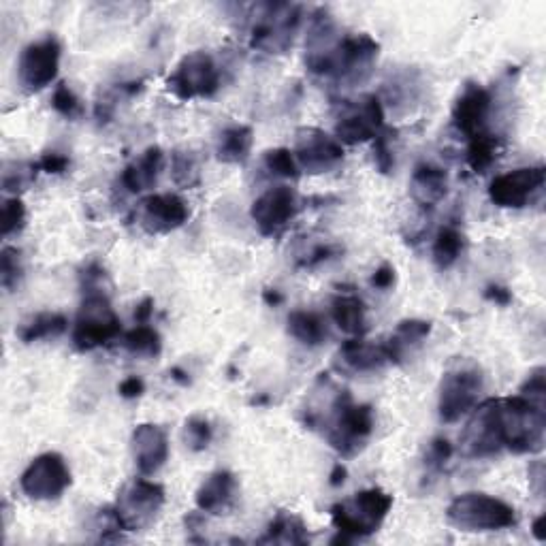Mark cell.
I'll return each mask as SVG.
<instances>
[{"label":"cell","mask_w":546,"mask_h":546,"mask_svg":"<svg viewBox=\"0 0 546 546\" xmlns=\"http://www.w3.org/2000/svg\"><path fill=\"white\" fill-rule=\"evenodd\" d=\"M22 252L18 248L5 246L0 252V284H3L5 291L13 293L22 280Z\"/></svg>","instance_id":"38"},{"label":"cell","mask_w":546,"mask_h":546,"mask_svg":"<svg viewBox=\"0 0 546 546\" xmlns=\"http://www.w3.org/2000/svg\"><path fill=\"white\" fill-rule=\"evenodd\" d=\"M463 250H465L463 233L457 227H453V224H446V227L438 231L436 239H433V248H431L433 263H436V267L442 271L451 269L461 259Z\"/></svg>","instance_id":"32"},{"label":"cell","mask_w":546,"mask_h":546,"mask_svg":"<svg viewBox=\"0 0 546 546\" xmlns=\"http://www.w3.org/2000/svg\"><path fill=\"white\" fill-rule=\"evenodd\" d=\"M286 331L303 346L318 348L327 342L329 331L325 318L310 310H295L286 318Z\"/></svg>","instance_id":"30"},{"label":"cell","mask_w":546,"mask_h":546,"mask_svg":"<svg viewBox=\"0 0 546 546\" xmlns=\"http://www.w3.org/2000/svg\"><path fill=\"white\" fill-rule=\"evenodd\" d=\"M118 393L124 399H137L146 393V382L139 376H128L118 384Z\"/></svg>","instance_id":"47"},{"label":"cell","mask_w":546,"mask_h":546,"mask_svg":"<svg viewBox=\"0 0 546 546\" xmlns=\"http://www.w3.org/2000/svg\"><path fill=\"white\" fill-rule=\"evenodd\" d=\"M171 178L175 186L195 188L201 182L197 156L188 150H175L171 154Z\"/></svg>","instance_id":"34"},{"label":"cell","mask_w":546,"mask_h":546,"mask_svg":"<svg viewBox=\"0 0 546 546\" xmlns=\"http://www.w3.org/2000/svg\"><path fill=\"white\" fill-rule=\"evenodd\" d=\"M393 141H395L393 128H382V131L374 139V163H376L378 171L384 175H389L395 167Z\"/></svg>","instance_id":"41"},{"label":"cell","mask_w":546,"mask_h":546,"mask_svg":"<svg viewBox=\"0 0 546 546\" xmlns=\"http://www.w3.org/2000/svg\"><path fill=\"white\" fill-rule=\"evenodd\" d=\"M346 478H348L346 465H344V463H335V465H333V470H331V474H329V485H331L333 489L342 487V485L346 483Z\"/></svg>","instance_id":"52"},{"label":"cell","mask_w":546,"mask_h":546,"mask_svg":"<svg viewBox=\"0 0 546 546\" xmlns=\"http://www.w3.org/2000/svg\"><path fill=\"white\" fill-rule=\"evenodd\" d=\"M318 427H323L333 451L346 459L357 457L374 433V410L367 404H357L350 391H337L327 419H320Z\"/></svg>","instance_id":"2"},{"label":"cell","mask_w":546,"mask_h":546,"mask_svg":"<svg viewBox=\"0 0 546 546\" xmlns=\"http://www.w3.org/2000/svg\"><path fill=\"white\" fill-rule=\"evenodd\" d=\"M485 299L495 303V305H502V308H506V305L512 303V293L508 291L506 286H500V284H491L487 286L485 291Z\"/></svg>","instance_id":"50"},{"label":"cell","mask_w":546,"mask_h":546,"mask_svg":"<svg viewBox=\"0 0 546 546\" xmlns=\"http://www.w3.org/2000/svg\"><path fill=\"white\" fill-rule=\"evenodd\" d=\"M122 335L120 316L109 301L105 291L84 293L82 305H79L71 340L79 352H90L101 346H107Z\"/></svg>","instance_id":"8"},{"label":"cell","mask_w":546,"mask_h":546,"mask_svg":"<svg viewBox=\"0 0 546 546\" xmlns=\"http://www.w3.org/2000/svg\"><path fill=\"white\" fill-rule=\"evenodd\" d=\"M169 376L175 380V382H180V384H184V387H186V384H190V378H188V374L184 372V369L182 367H171V372H169Z\"/></svg>","instance_id":"55"},{"label":"cell","mask_w":546,"mask_h":546,"mask_svg":"<svg viewBox=\"0 0 546 546\" xmlns=\"http://www.w3.org/2000/svg\"><path fill=\"white\" fill-rule=\"evenodd\" d=\"M380 54V43L367 35H346L335 39L323 50L308 52L305 67L316 77L331 79L335 84L357 86L369 77Z\"/></svg>","instance_id":"1"},{"label":"cell","mask_w":546,"mask_h":546,"mask_svg":"<svg viewBox=\"0 0 546 546\" xmlns=\"http://www.w3.org/2000/svg\"><path fill=\"white\" fill-rule=\"evenodd\" d=\"M500 152H502L500 137H493L487 131H483L470 139L468 152H465V163H468V167L474 173L483 175L495 165V160L500 158Z\"/></svg>","instance_id":"31"},{"label":"cell","mask_w":546,"mask_h":546,"mask_svg":"<svg viewBox=\"0 0 546 546\" xmlns=\"http://www.w3.org/2000/svg\"><path fill=\"white\" fill-rule=\"evenodd\" d=\"M26 227V205L20 197H9L3 201L0 212V235L9 239L11 235L22 233Z\"/></svg>","instance_id":"37"},{"label":"cell","mask_w":546,"mask_h":546,"mask_svg":"<svg viewBox=\"0 0 546 546\" xmlns=\"http://www.w3.org/2000/svg\"><path fill=\"white\" fill-rule=\"evenodd\" d=\"M546 180V169L542 165L521 167L497 175L489 184V199L493 205L504 210H523L540 195Z\"/></svg>","instance_id":"15"},{"label":"cell","mask_w":546,"mask_h":546,"mask_svg":"<svg viewBox=\"0 0 546 546\" xmlns=\"http://www.w3.org/2000/svg\"><path fill=\"white\" fill-rule=\"evenodd\" d=\"M395 278H397L395 276V267L389 265V263H384L374 271L372 286L378 288V291H389V288L395 284Z\"/></svg>","instance_id":"48"},{"label":"cell","mask_w":546,"mask_h":546,"mask_svg":"<svg viewBox=\"0 0 546 546\" xmlns=\"http://www.w3.org/2000/svg\"><path fill=\"white\" fill-rule=\"evenodd\" d=\"M52 107L56 114L67 120H77L84 114V105L79 101V96L73 92V88L67 82H60L52 94Z\"/></svg>","instance_id":"39"},{"label":"cell","mask_w":546,"mask_h":546,"mask_svg":"<svg viewBox=\"0 0 546 546\" xmlns=\"http://www.w3.org/2000/svg\"><path fill=\"white\" fill-rule=\"evenodd\" d=\"M105 280L107 273L101 263H88L82 273H79V282H82V291L84 293H94V291H105Z\"/></svg>","instance_id":"44"},{"label":"cell","mask_w":546,"mask_h":546,"mask_svg":"<svg viewBox=\"0 0 546 546\" xmlns=\"http://www.w3.org/2000/svg\"><path fill=\"white\" fill-rule=\"evenodd\" d=\"M254 146V131L248 124H231L218 137L216 156L224 165H244Z\"/></svg>","instance_id":"26"},{"label":"cell","mask_w":546,"mask_h":546,"mask_svg":"<svg viewBox=\"0 0 546 546\" xmlns=\"http://www.w3.org/2000/svg\"><path fill=\"white\" fill-rule=\"evenodd\" d=\"M239 485L233 472L218 470L207 476L195 493V504L203 515H227L235 508Z\"/></svg>","instance_id":"21"},{"label":"cell","mask_w":546,"mask_h":546,"mask_svg":"<svg viewBox=\"0 0 546 546\" xmlns=\"http://www.w3.org/2000/svg\"><path fill=\"white\" fill-rule=\"evenodd\" d=\"M384 128V107L378 94H365L355 103H346L335 122V139L346 146L372 141Z\"/></svg>","instance_id":"14"},{"label":"cell","mask_w":546,"mask_h":546,"mask_svg":"<svg viewBox=\"0 0 546 546\" xmlns=\"http://www.w3.org/2000/svg\"><path fill=\"white\" fill-rule=\"evenodd\" d=\"M163 169L165 152L158 146H150L124 167L120 175V184L131 192V195H141V192H148L158 184Z\"/></svg>","instance_id":"22"},{"label":"cell","mask_w":546,"mask_h":546,"mask_svg":"<svg viewBox=\"0 0 546 546\" xmlns=\"http://www.w3.org/2000/svg\"><path fill=\"white\" fill-rule=\"evenodd\" d=\"M521 395L534 399V401H542V404H546V369L540 365V367H534L532 372L527 374L525 382L521 384L519 389Z\"/></svg>","instance_id":"43"},{"label":"cell","mask_w":546,"mask_h":546,"mask_svg":"<svg viewBox=\"0 0 546 546\" xmlns=\"http://www.w3.org/2000/svg\"><path fill=\"white\" fill-rule=\"evenodd\" d=\"M448 192V171L440 165L421 163L416 165L410 178V195L416 205L431 210Z\"/></svg>","instance_id":"23"},{"label":"cell","mask_w":546,"mask_h":546,"mask_svg":"<svg viewBox=\"0 0 546 546\" xmlns=\"http://www.w3.org/2000/svg\"><path fill=\"white\" fill-rule=\"evenodd\" d=\"M222 86V73L214 56L205 50L186 54L167 77V88L178 101L212 99Z\"/></svg>","instance_id":"10"},{"label":"cell","mask_w":546,"mask_h":546,"mask_svg":"<svg viewBox=\"0 0 546 546\" xmlns=\"http://www.w3.org/2000/svg\"><path fill=\"white\" fill-rule=\"evenodd\" d=\"M263 163H265V169L273 175H278V178H284V180L299 178L301 169H299V163H297L293 150H288V148L267 150L263 156Z\"/></svg>","instance_id":"36"},{"label":"cell","mask_w":546,"mask_h":546,"mask_svg":"<svg viewBox=\"0 0 546 546\" xmlns=\"http://www.w3.org/2000/svg\"><path fill=\"white\" fill-rule=\"evenodd\" d=\"M263 301L269 305V308H278V305L284 303V295L276 291V288H267V291H263Z\"/></svg>","instance_id":"53"},{"label":"cell","mask_w":546,"mask_h":546,"mask_svg":"<svg viewBox=\"0 0 546 546\" xmlns=\"http://www.w3.org/2000/svg\"><path fill=\"white\" fill-rule=\"evenodd\" d=\"M259 544H288V546H305L310 544V532L305 521L295 512L280 510L265 529V534L256 540Z\"/></svg>","instance_id":"25"},{"label":"cell","mask_w":546,"mask_h":546,"mask_svg":"<svg viewBox=\"0 0 546 546\" xmlns=\"http://www.w3.org/2000/svg\"><path fill=\"white\" fill-rule=\"evenodd\" d=\"M331 318L337 329L350 337H361L367 331V308L361 297L342 293L331 301Z\"/></svg>","instance_id":"27"},{"label":"cell","mask_w":546,"mask_h":546,"mask_svg":"<svg viewBox=\"0 0 546 546\" xmlns=\"http://www.w3.org/2000/svg\"><path fill=\"white\" fill-rule=\"evenodd\" d=\"M532 534L538 542H546V515L542 512V515L538 519H534L532 523Z\"/></svg>","instance_id":"54"},{"label":"cell","mask_w":546,"mask_h":546,"mask_svg":"<svg viewBox=\"0 0 546 546\" xmlns=\"http://www.w3.org/2000/svg\"><path fill=\"white\" fill-rule=\"evenodd\" d=\"M504 451L512 455H538L546 442V404L521 393L500 397Z\"/></svg>","instance_id":"4"},{"label":"cell","mask_w":546,"mask_h":546,"mask_svg":"<svg viewBox=\"0 0 546 546\" xmlns=\"http://www.w3.org/2000/svg\"><path fill=\"white\" fill-rule=\"evenodd\" d=\"M455 455V448L451 444V440H446V438H433L429 442V448H427V455H425V465H427V470L433 472V474H440L448 461L453 459Z\"/></svg>","instance_id":"42"},{"label":"cell","mask_w":546,"mask_h":546,"mask_svg":"<svg viewBox=\"0 0 546 546\" xmlns=\"http://www.w3.org/2000/svg\"><path fill=\"white\" fill-rule=\"evenodd\" d=\"M470 421L461 433V453L468 459H489L504 451L502 404L489 397L470 412Z\"/></svg>","instance_id":"11"},{"label":"cell","mask_w":546,"mask_h":546,"mask_svg":"<svg viewBox=\"0 0 546 546\" xmlns=\"http://www.w3.org/2000/svg\"><path fill=\"white\" fill-rule=\"evenodd\" d=\"M152 314H154V299L152 297L141 299L137 303V308H135V323L137 325H148Z\"/></svg>","instance_id":"51"},{"label":"cell","mask_w":546,"mask_h":546,"mask_svg":"<svg viewBox=\"0 0 546 546\" xmlns=\"http://www.w3.org/2000/svg\"><path fill=\"white\" fill-rule=\"evenodd\" d=\"M340 359L350 372L372 374L380 372L384 365H389V352L384 342L374 344L365 342L363 337H350L340 348Z\"/></svg>","instance_id":"24"},{"label":"cell","mask_w":546,"mask_h":546,"mask_svg":"<svg viewBox=\"0 0 546 546\" xmlns=\"http://www.w3.org/2000/svg\"><path fill=\"white\" fill-rule=\"evenodd\" d=\"M527 474H529V489L536 493V497H542L544 495V461L536 459L529 463Z\"/></svg>","instance_id":"49"},{"label":"cell","mask_w":546,"mask_h":546,"mask_svg":"<svg viewBox=\"0 0 546 546\" xmlns=\"http://www.w3.org/2000/svg\"><path fill=\"white\" fill-rule=\"evenodd\" d=\"M37 163H7L3 169V190L18 192L37 178Z\"/></svg>","instance_id":"40"},{"label":"cell","mask_w":546,"mask_h":546,"mask_svg":"<svg viewBox=\"0 0 546 546\" xmlns=\"http://www.w3.org/2000/svg\"><path fill=\"white\" fill-rule=\"evenodd\" d=\"M491 92L480 84H465L457 101L453 105V126L463 137H476L478 133L485 131L489 114H491Z\"/></svg>","instance_id":"19"},{"label":"cell","mask_w":546,"mask_h":546,"mask_svg":"<svg viewBox=\"0 0 546 546\" xmlns=\"http://www.w3.org/2000/svg\"><path fill=\"white\" fill-rule=\"evenodd\" d=\"M73 483L71 470L60 453H43L28 463L20 476V489L35 502H52L67 491Z\"/></svg>","instance_id":"12"},{"label":"cell","mask_w":546,"mask_h":546,"mask_svg":"<svg viewBox=\"0 0 546 546\" xmlns=\"http://www.w3.org/2000/svg\"><path fill=\"white\" fill-rule=\"evenodd\" d=\"M131 453L139 474L154 476L169 459L167 431L154 423L137 425L131 436Z\"/></svg>","instance_id":"20"},{"label":"cell","mask_w":546,"mask_h":546,"mask_svg":"<svg viewBox=\"0 0 546 546\" xmlns=\"http://www.w3.org/2000/svg\"><path fill=\"white\" fill-rule=\"evenodd\" d=\"M393 508V495L380 487L363 489L350 500L331 506V523L337 529V538L331 544H348L376 534Z\"/></svg>","instance_id":"3"},{"label":"cell","mask_w":546,"mask_h":546,"mask_svg":"<svg viewBox=\"0 0 546 546\" xmlns=\"http://www.w3.org/2000/svg\"><path fill=\"white\" fill-rule=\"evenodd\" d=\"M340 252H342V248H340V246H333V244H320V246H316V248H314V250H312L308 256H305V259H301L297 267H301V269H316L318 265H323V263L331 261L333 256H337V254H340Z\"/></svg>","instance_id":"45"},{"label":"cell","mask_w":546,"mask_h":546,"mask_svg":"<svg viewBox=\"0 0 546 546\" xmlns=\"http://www.w3.org/2000/svg\"><path fill=\"white\" fill-rule=\"evenodd\" d=\"M122 346L137 357H158L163 350V337L150 325H135V329L122 335Z\"/></svg>","instance_id":"33"},{"label":"cell","mask_w":546,"mask_h":546,"mask_svg":"<svg viewBox=\"0 0 546 546\" xmlns=\"http://www.w3.org/2000/svg\"><path fill=\"white\" fill-rule=\"evenodd\" d=\"M301 210V201L297 190L291 186H273L267 188L261 197L250 207V216L254 227L261 235L273 237L284 231Z\"/></svg>","instance_id":"16"},{"label":"cell","mask_w":546,"mask_h":546,"mask_svg":"<svg viewBox=\"0 0 546 546\" xmlns=\"http://www.w3.org/2000/svg\"><path fill=\"white\" fill-rule=\"evenodd\" d=\"M431 333V323L419 318H408L401 320V323L395 327V333L389 337L384 346H387L389 352V363L399 365L406 359L408 350L412 346H419L423 340H427Z\"/></svg>","instance_id":"28"},{"label":"cell","mask_w":546,"mask_h":546,"mask_svg":"<svg viewBox=\"0 0 546 546\" xmlns=\"http://www.w3.org/2000/svg\"><path fill=\"white\" fill-rule=\"evenodd\" d=\"M69 320L60 312H37L22 320L20 327L15 329V335L20 337L24 344H35L41 340H50V337H60L67 333Z\"/></svg>","instance_id":"29"},{"label":"cell","mask_w":546,"mask_h":546,"mask_svg":"<svg viewBox=\"0 0 546 546\" xmlns=\"http://www.w3.org/2000/svg\"><path fill=\"white\" fill-rule=\"evenodd\" d=\"M299 169L310 175H320L335 169L344 160V146L323 128L303 126L295 135L293 150Z\"/></svg>","instance_id":"17"},{"label":"cell","mask_w":546,"mask_h":546,"mask_svg":"<svg viewBox=\"0 0 546 546\" xmlns=\"http://www.w3.org/2000/svg\"><path fill=\"white\" fill-rule=\"evenodd\" d=\"M485 374L478 363L461 359L446 369L440 382L438 412L442 423H457L483 399Z\"/></svg>","instance_id":"7"},{"label":"cell","mask_w":546,"mask_h":546,"mask_svg":"<svg viewBox=\"0 0 546 546\" xmlns=\"http://www.w3.org/2000/svg\"><path fill=\"white\" fill-rule=\"evenodd\" d=\"M190 218L188 203L175 192H158L139 203V224L150 235H167Z\"/></svg>","instance_id":"18"},{"label":"cell","mask_w":546,"mask_h":546,"mask_svg":"<svg viewBox=\"0 0 546 546\" xmlns=\"http://www.w3.org/2000/svg\"><path fill=\"white\" fill-rule=\"evenodd\" d=\"M182 438H184V444L190 448V451L201 453V451H205L207 446L212 444L214 427H212L210 421L205 419V416L195 414V416H190V419H186Z\"/></svg>","instance_id":"35"},{"label":"cell","mask_w":546,"mask_h":546,"mask_svg":"<svg viewBox=\"0 0 546 546\" xmlns=\"http://www.w3.org/2000/svg\"><path fill=\"white\" fill-rule=\"evenodd\" d=\"M303 20V7L295 3H261L250 15V47L265 54H286L293 47Z\"/></svg>","instance_id":"5"},{"label":"cell","mask_w":546,"mask_h":546,"mask_svg":"<svg viewBox=\"0 0 546 546\" xmlns=\"http://www.w3.org/2000/svg\"><path fill=\"white\" fill-rule=\"evenodd\" d=\"M167 502L165 487L148 480V476L133 478L118 491L114 515L122 532H146L158 519Z\"/></svg>","instance_id":"9"},{"label":"cell","mask_w":546,"mask_h":546,"mask_svg":"<svg viewBox=\"0 0 546 546\" xmlns=\"http://www.w3.org/2000/svg\"><path fill=\"white\" fill-rule=\"evenodd\" d=\"M37 167L39 171L43 173H50V175H62L67 173L69 167H71V158L67 154H60V152H47L43 154L39 160H37Z\"/></svg>","instance_id":"46"},{"label":"cell","mask_w":546,"mask_h":546,"mask_svg":"<svg viewBox=\"0 0 546 546\" xmlns=\"http://www.w3.org/2000/svg\"><path fill=\"white\" fill-rule=\"evenodd\" d=\"M62 45L50 35L28 43L18 58V82L28 92L35 94L52 86L60 71Z\"/></svg>","instance_id":"13"},{"label":"cell","mask_w":546,"mask_h":546,"mask_svg":"<svg viewBox=\"0 0 546 546\" xmlns=\"http://www.w3.org/2000/svg\"><path fill=\"white\" fill-rule=\"evenodd\" d=\"M446 521L461 532H502L519 523L517 510L487 493H461L446 506Z\"/></svg>","instance_id":"6"}]
</instances>
